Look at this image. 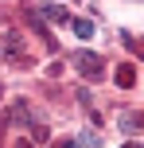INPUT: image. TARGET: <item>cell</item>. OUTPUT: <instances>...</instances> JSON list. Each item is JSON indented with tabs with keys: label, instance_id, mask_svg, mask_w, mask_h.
<instances>
[{
	"label": "cell",
	"instance_id": "52a82bcc",
	"mask_svg": "<svg viewBox=\"0 0 144 148\" xmlns=\"http://www.w3.org/2000/svg\"><path fill=\"white\" fill-rule=\"evenodd\" d=\"M125 148H144V144H136V140H129V144H125Z\"/></svg>",
	"mask_w": 144,
	"mask_h": 148
},
{
	"label": "cell",
	"instance_id": "7a4b0ae2",
	"mask_svg": "<svg viewBox=\"0 0 144 148\" xmlns=\"http://www.w3.org/2000/svg\"><path fill=\"white\" fill-rule=\"evenodd\" d=\"M78 144H82V148H101V136L93 133V129H86V133L78 136Z\"/></svg>",
	"mask_w": 144,
	"mask_h": 148
},
{
	"label": "cell",
	"instance_id": "277c9868",
	"mask_svg": "<svg viewBox=\"0 0 144 148\" xmlns=\"http://www.w3.org/2000/svg\"><path fill=\"white\" fill-rule=\"evenodd\" d=\"M74 35H78V39H90V35H93V23H90V20H74Z\"/></svg>",
	"mask_w": 144,
	"mask_h": 148
},
{
	"label": "cell",
	"instance_id": "3957f363",
	"mask_svg": "<svg viewBox=\"0 0 144 148\" xmlns=\"http://www.w3.org/2000/svg\"><path fill=\"white\" fill-rule=\"evenodd\" d=\"M117 82H121V86H132V82H136V70H132L129 62H125V66L117 70Z\"/></svg>",
	"mask_w": 144,
	"mask_h": 148
},
{
	"label": "cell",
	"instance_id": "8992f818",
	"mask_svg": "<svg viewBox=\"0 0 144 148\" xmlns=\"http://www.w3.org/2000/svg\"><path fill=\"white\" fill-rule=\"evenodd\" d=\"M55 148H78V140H59Z\"/></svg>",
	"mask_w": 144,
	"mask_h": 148
},
{
	"label": "cell",
	"instance_id": "6da1fadb",
	"mask_svg": "<svg viewBox=\"0 0 144 148\" xmlns=\"http://www.w3.org/2000/svg\"><path fill=\"white\" fill-rule=\"evenodd\" d=\"M74 66L82 70L86 78H98V74L105 70V66H101V59H98V55H93V51H78V55H74Z\"/></svg>",
	"mask_w": 144,
	"mask_h": 148
},
{
	"label": "cell",
	"instance_id": "5b68a950",
	"mask_svg": "<svg viewBox=\"0 0 144 148\" xmlns=\"http://www.w3.org/2000/svg\"><path fill=\"white\" fill-rule=\"evenodd\" d=\"M43 12H47V20H66V8H62V4H51V8H43Z\"/></svg>",
	"mask_w": 144,
	"mask_h": 148
}]
</instances>
